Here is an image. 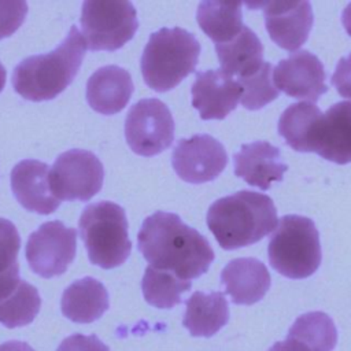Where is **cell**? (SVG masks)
<instances>
[{
	"instance_id": "cell-1",
	"label": "cell",
	"mask_w": 351,
	"mask_h": 351,
	"mask_svg": "<svg viewBox=\"0 0 351 351\" xmlns=\"http://www.w3.org/2000/svg\"><path fill=\"white\" fill-rule=\"evenodd\" d=\"M137 247L151 267L171 271L185 281L204 274L214 261L207 239L174 213L156 211L147 217Z\"/></svg>"
},
{
	"instance_id": "cell-2",
	"label": "cell",
	"mask_w": 351,
	"mask_h": 351,
	"mask_svg": "<svg viewBox=\"0 0 351 351\" xmlns=\"http://www.w3.org/2000/svg\"><path fill=\"white\" fill-rule=\"evenodd\" d=\"M271 199L252 191H239L215 200L207 211V226L223 250L258 243L277 228Z\"/></svg>"
},
{
	"instance_id": "cell-3",
	"label": "cell",
	"mask_w": 351,
	"mask_h": 351,
	"mask_svg": "<svg viewBox=\"0 0 351 351\" xmlns=\"http://www.w3.org/2000/svg\"><path fill=\"white\" fill-rule=\"evenodd\" d=\"M85 49V40L73 25L53 51L25 58L14 67L12 86L15 92L32 101L56 97L77 75Z\"/></svg>"
},
{
	"instance_id": "cell-4",
	"label": "cell",
	"mask_w": 351,
	"mask_h": 351,
	"mask_svg": "<svg viewBox=\"0 0 351 351\" xmlns=\"http://www.w3.org/2000/svg\"><path fill=\"white\" fill-rule=\"evenodd\" d=\"M200 44L196 37L181 27H162L149 36L140 66L145 84L166 92L176 88L199 62Z\"/></svg>"
},
{
	"instance_id": "cell-5",
	"label": "cell",
	"mask_w": 351,
	"mask_h": 351,
	"mask_svg": "<svg viewBox=\"0 0 351 351\" xmlns=\"http://www.w3.org/2000/svg\"><path fill=\"white\" fill-rule=\"evenodd\" d=\"M80 234L89 261L103 269L121 266L130 255L125 210L108 200L89 204L78 221Z\"/></svg>"
},
{
	"instance_id": "cell-6",
	"label": "cell",
	"mask_w": 351,
	"mask_h": 351,
	"mask_svg": "<svg viewBox=\"0 0 351 351\" xmlns=\"http://www.w3.org/2000/svg\"><path fill=\"white\" fill-rule=\"evenodd\" d=\"M269 262L288 278H306L321 263V244L315 223L302 215L282 217L274 229L269 247Z\"/></svg>"
},
{
	"instance_id": "cell-7",
	"label": "cell",
	"mask_w": 351,
	"mask_h": 351,
	"mask_svg": "<svg viewBox=\"0 0 351 351\" xmlns=\"http://www.w3.org/2000/svg\"><path fill=\"white\" fill-rule=\"evenodd\" d=\"M82 37L90 51H115L134 36L138 21L128 0H86L81 10Z\"/></svg>"
},
{
	"instance_id": "cell-8",
	"label": "cell",
	"mask_w": 351,
	"mask_h": 351,
	"mask_svg": "<svg viewBox=\"0 0 351 351\" xmlns=\"http://www.w3.org/2000/svg\"><path fill=\"white\" fill-rule=\"evenodd\" d=\"M104 169L90 151L73 148L60 154L51 170L49 185L58 200L88 202L100 192Z\"/></svg>"
},
{
	"instance_id": "cell-9",
	"label": "cell",
	"mask_w": 351,
	"mask_h": 351,
	"mask_svg": "<svg viewBox=\"0 0 351 351\" xmlns=\"http://www.w3.org/2000/svg\"><path fill=\"white\" fill-rule=\"evenodd\" d=\"M125 137L133 152L154 156L174 140V119L169 107L156 97L134 103L125 118Z\"/></svg>"
},
{
	"instance_id": "cell-10",
	"label": "cell",
	"mask_w": 351,
	"mask_h": 351,
	"mask_svg": "<svg viewBox=\"0 0 351 351\" xmlns=\"http://www.w3.org/2000/svg\"><path fill=\"white\" fill-rule=\"evenodd\" d=\"M77 230L60 221H48L30 233L26 244V259L30 269L44 278L63 274L74 261Z\"/></svg>"
},
{
	"instance_id": "cell-11",
	"label": "cell",
	"mask_w": 351,
	"mask_h": 351,
	"mask_svg": "<svg viewBox=\"0 0 351 351\" xmlns=\"http://www.w3.org/2000/svg\"><path fill=\"white\" fill-rule=\"evenodd\" d=\"M177 176L191 184L215 180L228 165L223 145L210 134H195L178 140L171 156Z\"/></svg>"
},
{
	"instance_id": "cell-12",
	"label": "cell",
	"mask_w": 351,
	"mask_h": 351,
	"mask_svg": "<svg viewBox=\"0 0 351 351\" xmlns=\"http://www.w3.org/2000/svg\"><path fill=\"white\" fill-rule=\"evenodd\" d=\"M250 8H262L270 38L287 51L304 44L313 27V10L308 1L247 3Z\"/></svg>"
},
{
	"instance_id": "cell-13",
	"label": "cell",
	"mask_w": 351,
	"mask_h": 351,
	"mask_svg": "<svg viewBox=\"0 0 351 351\" xmlns=\"http://www.w3.org/2000/svg\"><path fill=\"white\" fill-rule=\"evenodd\" d=\"M321 60L308 51H296L277 63L273 82L278 90L296 99L317 101L328 89Z\"/></svg>"
},
{
	"instance_id": "cell-14",
	"label": "cell",
	"mask_w": 351,
	"mask_h": 351,
	"mask_svg": "<svg viewBox=\"0 0 351 351\" xmlns=\"http://www.w3.org/2000/svg\"><path fill=\"white\" fill-rule=\"evenodd\" d=\"M308 152L339 165L351 162V101L335 103L317 118L310 134Z\"/></svg>"
},
{
	"instance_id": "cell-15",
	"label": "cell",
	"mask_w": 351,
	"mask_h": 351,
	"mask_svg": "<svg viewBox=\"0 0 351 351\" xmlns=\"http://www.w3.org/2000/svg\"><path fill=\"white\" fill-rule=\"evenodd\" d=\"M192 106L202 119H223L230 114L241 97V88L223 70L199 71L191 88Z\"/></svg>"
},
{
	"instance_id": "cell-16",
	"label": "cell",
	"mask_w": 351,
	"mask_h": 351,
	"mask_svg": "<svg viewBox=\"0 0 351 351\" xmlns=\"http://www.w3.org/2000/svg\"><path fill=\"white\" fill-rule=\"evenodd\" d=\"M11 189L22 207L48 215L56 211L58 200L49 185V169L37 159H23L11 170Z\"/></svg>"
},
{
	"instance_id": "cell-17",
	"label": "cell",
	"mask_w": 351,
	"mask_h": 351,
	"mask_svg": "<svg viewBox=\"0 0 351 351\" xmlns=\"http://www.w3.org/2000/svg\"><path fill=\"white\" fill-rule=\"evenodd\" d=\"M234 174L247 184L269 189L271 182L281 181L288 166L280 158V149L267 141L241 145L234 154Z\"/></svg>"
},
{
	"instance_id": "cell-18",
	"label": "cell",
	"mask_w": 351,
	"mask_h": 351,
	"mask_svg": "<svg viewBox=\"0 0 351 351\" xmlns=\"http://www.w3.org/2000/svg\"><path fill=\"white\" fill-rule=\"evenodd\" d=\"M133 88L129 71L115 64L101 66L86 82V100L96 112L112 115L126 107Z\"/></svg>"
},
{
	"instance_id": "cell-19",
	"label": "cell",
	"mask_w": 351,
	"mask_h": 351,
	"mask_svg": "<svg viewBox=\"0 0 351 351\" xmlns=\"http://www.w3.org/2000/svg\"><path fill=\"white\" fill-rule=\"evenodd\" d=\"M221 282L233 303L248 306L263 299L271 280L261 261L255 258H237L223 267Z\"/></svg>"
},
{
	"instance_id": "cell-20",
	"label": "cell",
	"mask_w": 351,
	"mask_h": 351,
	"mask_svg": "<svg viewBox=\"0 0 351 351\" xmlns=\"http://www.w3.org/2000/svg\"><path fill=\"white\" fill-rule=\"evenodd\" d=\"M108 306L110 300L106 287L92 277H84L71 282L63 291L60 300L63 315L78 324H89L99 319Z\"/></svg>"
},
{
	"instance_id": "cell-21",
	"label": "cell",
	"mask_w": 351,
	"mask_h": 351,
	"mask_svg": "<svg viewBox=\"0 0 351 351\" xmlns=\"http://www.w3.org/2000/svg\"><path fill=\"white\" fill-rule=\"evenodd\" d=\"M182 325L192 336L211 337L229 321V306L222 292H193L185 300Z\"/></svg>"
},
{
	"instance_id": "cell-22",
	"label": "cell",
	"mask_w": 351,
	"mask_h": 351,
	"mask_svg": "<svg viewBox=\"0 0 351 351\" xmlns=\"http://www.w3.org/2000/svg\"><path fill=\"white\" fill-rule=\"evenodd\" d=\"M221 70L237 78L255 74L263 62V45L259 37L247 26L229 43L215 44Z\"/></svg>"
},
{
	"instance_id": "cell-23",
	"label": "cell",
	"mask_w": 351,
	"mask_h": 351,
	"mask_svg": "<svg viewBox=\"0 0 351 351\" xmlns=\"http://www.w3.org/2000/svg\"><path fill=\"white\" fill-rule=\"evenodd\" d=\"M196 19L200 29L215 44L229 43L244 27L240 1H202L196 11Z\"/></svg>"
},
{
	"instance_id": "cell-24",
	"label": "cell",
	"mask_w": 351,
	"mask_h": 351,
	"mask_svg": "<svg viewBox=\"0 0 351 351\" xmlns=\"http://www.w3.org/2000/svg\"><path fill=\"white\" fill-rule=\"evenodd\" d=\"M287 339L306 351H333L337 344V329L328 314L311 311L296 318Z\"/></svg>"
},
{
	"instance_id": "cell-25",
	"label": "cell",
	"mask_w": 351,
	"mask_h": 351,
	"mask_svg": "<svg viewBox=\"0 0 351 351\" xmlns=\"http://www.w3.org/2000/svg\"><path fill=\"white\" fill-rule=\"evenodd\" d=\"M322 111L313 103L291 104L278 119V133L287 144L299 152H308V140L313 125Z\"/></svg>"
},
{
	"instance_id": "cell-26",
	"label": "cell",
	"mask_w": 351,
	"mask_h": 351,
	"mask_svg": "<svg viewBox=\"0 0 351 351\" xmlns=\"http://www.w3.org/2000/svg\"><path fill=\"white\" fill-rule=\"evenodd\" d=\"M144 299L158 308H173L181 302V295L191 289V281L178 278L174 273L148 266L141 281Z\"/></svg>"
},
{
	"instance_id": "cell-27",
	"label": "cell",
	"mask_w": 351,
	"mask_h": 351,
	"mask_svg": "<svg viewBox=\"0 0 351 351\" xmlns=\"http://www.w3.org/2000/svg\"><path fill=\"white\" fill-rule=\"evenodd\" d=\"M21 236L15 225L0 218V302L8 298L19 285L18 252Z\"/></svg>"
},
{
	"instance_id": "cell-28",
	"label": "cell",
	"mask_w": 351,
	"mask_h": 351,
	"mask_svg": "<svg viewBox=\"0 0 351 351\" xmlns=\"http://www.w3.org/2000/svg\"><path fill=\"white\" fill-rule=\"evenodd\" d=\"M41 298L38 291L25 280L16 289L0 302V324L12 329L30 324L40 311Z\"/></svg>"
},
{
	"instance_id": "cell-29",
	"label": "cell",
	"mask_w": 351,
	"mask_h": 351,
	"mask_svg": "<svg viewBox=\"0 0 351 351\" xmlns=\"http://www.w3.org/2000/svg\"><path fill=\"white\" fill-rule=\"evenodd\" d=\"M241 88L240 101L247 110H259L278 96V89L273 82L271 64L265 62L252 75L237 78Z\"/></svg>"
},
{
	"instance_id": "cell-30",
	"label": "cell",
	"mask_w": 351,
	"mask_h": 351,
	"mask_svg": "<svg viewBox=\"0 0 351 351\" xmlns=\"http://www.w3.org/2000/svg\"><path fill=\"white\" fill-rule=\"evenodd\" d=\"M27 3L23 0H0V40L15 33L25 21Z\"/></svg>"
},
{
	"instance_id": "cell-31",
	"label": "cell",
	"mask_w": 351,
	"mask_h": 351,
	"mask_svg": "<svg viewBox=\"0 0 351 351\" xmlns=\"http://www.w3.org/2000/svg\"><path fill=\"white\" fill-rule=\"evenodd\" d=\"M56 351H110L96 335L75 333L66 337Z\"/></svg>"
},
{
	"instance_id": "cell-32",
	"label": "cell",
	"mask_w": 351,
	"mask_h": 351,
	"mask_svg": "<svg viewBox=\"0 0 351 351\" xmlns=\"http://www.w3.org/2000/svg\"><path fill=\"white\" fill-rule=\"evenodd\" d=\"M330 81L337 93L346 99H351V53L339 60Z\"/></svg>"
},
{
	"instance_id": "cell-33",
	"label": "cell",
	"mask_w": 351,
	"mask_h": 351,
	"mask_svg": "<svg viewBox=\"0 0 351 351\" xmlns=\"http://www.w3.org/2000/svg\"><path fill=\"white\" fill-rule=\"evenodd\" d=\"M0 351H34L27 343L11 340L0 344Z\"/></svg>"
},
{
	"instance_id": "cell-34",
	"label": "cell",
	"mask_w": 351,
	"mask_h": 351,
	"mask_svg": "<svg viewBox=\"0 0 351 351\" xmlns=\"http://www.w3.org/2000/svg\"><path fill=\"white\" fill-rule=\"evenodd\" d=\"M269 351H306V350L302 348L298 343L287 339L285 341H278L273 344Z\"/></svg>"
},
{
	"instance_id": "cell-35",
	"label": "cell",
	"mask_w": 351,
	"mask_h": 351,
	"mask_svg": "<svg viewBox=\"0 0 351 351\" xmlns=\"http://www.w3.org/2000/svg\"><path fill=\"white\" fill-rule=\"evenodd\" d=\"M341 22H343L346 32L351 36V3L347 4V7L344 8L343 15H341Z\"/></svg>"
},
{
	"instance_id": "cell-36",
	"label": "cell",
	"mask_w": 351,
	"mask_h": 351,
	"mask_svg": "<svg viewBox=\"0 0 351 351\" xmlns=\"http://www.w3.org/2000/svg\"><path fill=\"white\" fill-rule=\"evenodd\" d=\"M4 85H5V69H4L3 64L0 63V92L3 90Z\"/></svg>"
}]
</instances>
